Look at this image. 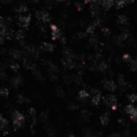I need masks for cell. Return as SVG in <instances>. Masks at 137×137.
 <instances>
[{
  "mask_svg": "<svg viewBox=\"0 0 137 137\" xmlns=\"http://www.w3.org/2000/svg\"><path fill=\"white\" fill-rule=\"evenodd\" d=\"M35 17L44 23L50 22L52 20V18L50 16L49 13H47L46 11H43V10H37L35 12Z\"/></svg>",
  "mask_w": 137,
  "mask_h": 137,
  "instance_id": "obj_1",
  "label": "cell"
},
{
  "mask_svg": "<svg viewBox=\"0 0 137 137\" xmlns=\"http://www.w3.org/2000/svg\"><path fill=\"white\" fill-rule=\"evenodd\" d=\"M31 15H25V16H18V25L22 28H27L31 23Z\"/></svg>",
  "mask_w": 137,
  "mask_h": 137,
  "instance_id": "obj_2",
  "label": "cell"
},
{
  "mask_svg": "<svg viewBox=\"0 0 137 137\" xmlns=\"http://www.w3.org/2000/svg\"><path fill=\"white\" fill-rule=\"evenodd\" d=\"M50 28L52 29V39L53 40H57L60 39V38L63 35H62V31L55 24H50Z\"/></svg>",
  "mask_w": 137,
  "mask_h": 137,
  "instance_id": "obj_3",
  "label": "cell"
},
{
  "mask_svg": "<svg viewBox=\"0 0 137 137\" xmlns=\"http://www.w3.org/2000/svg\"><path fill=\"white\" fill-rule=\"evenodd\" d=\"M24 121V116L19 111H15L13 114V123L16 128L22 126Z\"/></svg>",
  "mask_w": 137,
  "mask_h": 137,
  "instance_id": "obj_4",
  "label": "cell"
},
{
  "mask_svg": "<svg viewBox=\"0 0 137 137\" xmlns=\"http://www.w3.org/2000/svg\"><path fill=\"white\" fill-rule=\"evenodd\" d=\"M99 3L106 11L109 10L115 3V0H99Z\"/></svg>",
  "mask_w": 137,
  "mask_h": 137,
  "instance_id": "obj_5",
  "label": "cell"
},
{
  "mask_svg": "<svg viewBox=\"0 0 137 137\" xmlns=\"http://www.w3.org/2000/svg\"><path fill=\"white\" fill-rule=\"evenodd\" d=\"M126 110L128 114L132 119L137 120V108L135 107H134L133 105H128Z\"/></svg>",
  "mask_w": 137,
  "mask_h": 137,
  "instance_id": "obj_6",
  "label": "cell"
},
{
  "mask_svg": "<svg viewBox=\"0 0 137 137\" xmlns=\"http://www.w3.org/2000/svg\"><path fill=\"white\" fill-rule=\"evenodd\" d=\"M90 12H91V15L92 17H96L99 15V7L98 5L97 2L95 3H92L91 6H90Z\"/></svg>",
  "mask_w": 137,
  "mask_h": 137,
  "instance_id": "obj_7",
  "label": "cell"
},
{
  "mask_svg": "<svg viewBox=\"0 0 137 137\" xmlns=\"http://www.w3.org/2000/svg\"><path fill=\"white\" fill-rule=\"evenodd\" d=\"M106 103L112 109L116 108V98L113 95H109L106 99Z\"/></svg>",
  "mask_w": 137,
  "mask_h": 137,
  "instance_id": "obj_8",
  "label": "cell"
},
{
  "mask_svg": "<svg viewBox=\"0 0 137 137\" xmlns=\"http://www.w3.org/2000/svg\"><path fill=\"white\" fill-rule=\"evenodd\" d=\"M15 38L16 39L21 43H24V38H25V34H24V31L22 30H19L16 34H15Z\"/></svg>",
  "mask_w": 137,
  "mask_h": 137,
  "instance_id": "obj_9",
  "label": "cell"
},
{
  "mask_svg": "<svg viewBox=\"0 0 137 137\" xmlns=\"http://www.w3.org/2000/svg\"><path fill=\"white\" fill-rule=\"evenodd\" d=\"M119 24L121 25H128V19L126 15H120L118 16V20H117Z\"/></svg>",
  "mask_w": 137,
  "mask_h": 137,
  "instance_id": "obj_10",
  "label": "cell"
},
{
  "mask_svg": "<svg viewBox=\"0 0 137 137\" xmlns=\"http://www.w3.org/2000/svg\"><path fill=\"white\" fill-rule=\"evenodd\" d=\"M42 48L47 52H53L54 51V45L50 43H43L42 45Z\"/></svg>",
  "mask_w": 137,
  "mask_h": 137,
  "instance_id": "obj_11",
  "label": "cell"
},
{
  "mask_svg": "<svg viewBox=\"0 0 137 137\" xmlns=\"http://www.w3.org/2000/svg\"><path fill=\"white\" fill-rule=\"evenodd\" d=\"M104 85H105V88L107 89H108L109 91H114L116 89V85H115V83H114L113 81L107 80V81L105 82V84Z\"/></svg>",
  "mask_w": 137,
  "mask_h": 137,
  "instance_id": "obj_12",
  "label": "cell"
},
{
  "mask_svg": "<svg viewBox=\"0 0 137 137\" xmlns=\"http://www.w3.org/2000/svg\"><path fill=\"white\" fill-rule=\"evenodd\" d=\"M15 11L17 13H25V12L28 11V7L26 5H21L15 9Z\"/></svg>",
  "mask_w": 137,
  "mask_h": 137,
  "instance_id": "obj_13",
  "label": "cell"
},
{
  "mask_svg": "<svg viewBox=\"0 0 137 137\" xmlns=\"http://www.w3.org/2000/svg\"><path fill=\"white\" fill-rule=\"evenodd\" d=\"M100 100H101V95H100V94H99V93H97L96 95H95L93 96L92 101V103H93L95 105H97V104H99Z\"/></svg>",
  "mask_w": 137,
  "mask_h": 137,
  "instance_id": "obj_14",
  "label": "cell"
},
{
  "mask_svg": "<svg viewBox=\"0 0 137 137\" xmlns=\"http://www.w3.org/2000/svg\"><path fill=\"white\" fill-rule=\"evenodd\" d=\"M126 5H128V3L123 1V0H116V6L117 9H120L123 8V7H125Z\"/></svg>",
  "mask_w": 137,
  "mask_h": 137,
  "instance_id": "obj_15",
  "label": "cell"
},
{
  "mask_svg": "<svg viewBox=\"0 0 137 137\" xmlns=\"http://www.w3.org/2000/svg\"><path fill=\"white\" fill-rule=\"evenodd\" d=\"M11 55L15 59H20L21 58V52H19L18 50H12L10 52Z\"/></svg>",
  "mask_w": 137,
  "mask_h": 137,
  "instance_id": "obj_16",
  "label": "cell"
},
{
  "mask_svg": "<svg viewBox=\"0 0 137 137\" xmlns=\"http://www.w3.org/2000/svg\"><path fill=\"white\" fill-rule=\"evenodd\" d=\"M95 30V27L94 26L93 24H92V25H89V26H88V27H87L86 32L88 33V35H93Z\"/></svg>",
  "mask_w": 137,
  "mask_h": 137,
  "instance_id": "obj_17",
  "label": "cell"
},
{
  "mask_svg": "<svg viewBox=\"0 0 137 137\" xmlns=\"http://www.w3.org/2000/svg\"><path fill=\"white\" fill-rule=\"evenodd\" d=\"M119 39L122 41V40H127L128 38H129V33L128 31H123L120 35H119Z\"/></svg>",
  "mask_w": 137,
  "mask_h": 137,
  "instance_id": "obj_18",
  "label": "cell"
},
{
  "mask_svg": "<svg viewBox=\"0 0 137 137\" xmlns=\"http://www.w3.org/2000/svg\"><path fill=\"white\" fill-rule=\"evenodd\" d=\"M101 31H102L103 35H105V36H109L111 35V30L108 27H102L101 28Z\"/></svg>",
  "mask_w": 137,
  "mask_h": 137,
  "instance_id": "obj_19",
  "label": "cell"
},
{
  "mask_svg": "<svg viewBox=\"0 0 137 137\" xmlns=\"http://www.w3.org/2000/svg\"><path fill=\"white\" fill-rule=\"evenodd\" d=\"M100 120H101V123L104 124V125H106V124L108 123V121H109V117L107 116V115H104V116H101V118H100Z\"/></svg>",
  "mask_w": 137,
  "mask_h": 137,
  "instance_id": "obj_20",
  "label": "cell"
},
{
  "mask_svg": "<svg viewBox=\"0 0 137 137\" xmlns=\"http://www.w3.org/2000/svg\"><path fill=\"white\" fill-rule=\"evenodd\" d=\"M122 59H123V60L124 62H126V63H129V62H132V57H131V55H128V54H124V55H123Z\"/></svg>",
  "mask_w": 137,
  "mask_h": 137,
  "instance_id": "obj_21",
  "label": "cell"
},
{
  "mask_svg": "<svg viewBox=\"0 0 137 137\" xmlns=\"http://www.w3.org/2000/svg\"><path fill=\"white\" fill-rule=\"evenodd\" d=\"M90 43L92 45H96L98 43V39H97V36L96 35H92L91 38H90Z\"/></svg>",
  "mask_w": 137,
  "mask_h": 137,
  "instance_id": "obj_22",
  "label": "cell"
},
{
  "mask_svg": "<svg viewBox=\"0 0 137 137\" xmlns=\"http://www.w3.org/2000/svg\"><path fill=\"white\" fill-rule=\"evenodd\" d=\"M79 98L80 99H86L87 97H88V93L86 91H80L79 92Z\"/></svg>",
  "mask_w": 137,
  "mask_h": 137,
  "instance_id": "obj_23",
  "label": "cell"
},
{
  "mask_svg": "<svg viewBox=\"0 0 137 137\" xmlns=\"http://www.w3.org/2000/svg\"><path fill=\"white\" fill-rule=\"evenodd\" d=\"M7 124H8V122L7 119H5L3 117L1 118V129L3 130L6 127H7Z\"/></svg>",
  "mask_w": 137,
  "mask_h": 137,
  "instance_id": "obj_24",
  "label": "cell"
},
{
  "mask_svg": "<svg viewBox=\"0 0 137 137\" xmlns=\"http://www.w3.org/2000/svg\"><path fill=\"white\" fill-rule=\"evenodd\" d=\"M101 22H102L101 19L96 17V18L95 19L94 22H93V25H94L95 27H99V26H100V25H101Z\"/></svg>",
  "mask_w": 137,
  "mask_h": 137,
  "instance_id": "obj_25",
  "label": "cell"
},
{
  "mask_svg": "<svg viewBox=\"0 0 137 137\" xmlns=\"http://www.w3.org/2000/svg\"><path fill=\"white\" fill-rule=\"evenodd\" d=\"M131 69L132 71H137V59L132 60L131 64Z\"/></svg>",
  "mask_w": 137,
  "mask_h": 137,
  "instance_id": "obj_26",
  "label": "cell"
},
{
  "mask_svg": "<svg viewBox=\"0 0 137 137\" xmlns=\"http://www.w3.org/2000/svg\"><path fill=\"white\" fill-rule=\"evenodd\" d=\"M88 35V33H87V32H83V31H79V32L77 34V35H78V37H79V39H85Z\"/></svg>",
  "mask_w": 137,
  "mask_h": 137,
  "instance_id": "obj_27",
  "label": "cell"
},
{
  "mask_svg": "<svg viewBox=\"0 0 137 137\" xmlns=\"http://www.w3.org/2000/svg\"><path fill=\"white\" fill-rule=\"evenodd\" d=\"M99 68L100 69L101 71H104L107 68V64L105 63V62H101L99 65Z\"/></svg>",
  "mask_w": 137,
  "mask_h": 137,
  "instance_id": "obj_28",
  "label": "cell"
},
{
  "mask_svg": "<svg viewBox=\"0 0 137 137\" xmlns=\"http://www.w3.org/2000/svg\"><path fill=\"white\" fill-rule=\"evenodd\" d=\"M75 5H76V9L79 10V11H82L83 10V5L81 3H75Z\"/></svg>",
  "mask_w": 137,
  "mask_h": 137,
  "instance_id": "obj_29",
  "label": "cell"
},
{
  "mask_svg": "<svg viewBox=\"0 0 137 137\" xmlns=\"http://www.w3.org/2000/svg\"><path fill=\"white\" fill-rule=\"evenodd\" d=\"M129 99L132 102H135L137 101V95L136 94H132L131 95H129Z\"/></svg>",
  "mask_w": 137,
  "mask_h": 137,
  "instance_id": "obj_30",
  "label": "cell"
},
{
  "mask_svg": "<svg viewBox=\"0 0 137 137\" xmlns=\"http://www.w3.org/2000/svg\"><path fill=\"white\" fill-rule=\"evenodd\" d=\"M1 95H3V96L7 95H8V90H7V88H3V89L1 90Z\"/></svg>",
  "mask_w": 137,
  "mask_h": 137,
  "instance_id": "obj_31",
  "label": "cell"
},
{
  "mask_svg": "<svg viewBox=\"0 0 137 137\" xmlns=\"http://www.w3.org/2000/svg\"><path fill=\"white\" fill-rule=\"evenodd\" d=\"M19 66L17 64H13L11 65V68L13 69L14 71H17L19 69Z\"/></svg>",
  "mask_w": 137,
  "mask_h": 137,
  "instance_id": "obj_32",
  "label": "cell"
},
{
  "mask_svg": "<svg viewBox=\"0 0 137 137\" xmlns=\"http://www.w3.org/2000/svg\"><path fill=\"white\" fill-rule=\"evenodd\" d=\"M59 41L63 43V44H65L66 43V38H65V36H62L61 38H60V39H59Z\"/></svg>",
  "mask_w": 137,
  "mask_h": 137,
  "instance_id": "obj_33",
  "label": "cell"
},
{
  "mask_svg": "<svg viewBox=\"0 0 137 137\" xmlns=\"http://www.w3.org/2000/svg\"><path fill=\"white\" fill-rule=\"evenodd\" d=\"M85 3H95L97 2V0H83Z\"/></svg>",
  "mask_w": 137,
  "mask_h": 137,
  "instance_id": "obj_34",
  "label": "cell"
},
{
  "mask_svg": "<svg viewBox=\"0 0 137 137\" xmlns=\"http://www.w3.org/2000/svg\"><path fill=\"white\" fill-rule=\"evenodd\" d=\"M1 1L3 3H11L12 0H1Z\"/></svg>",
  "mask_w": 137,
  "mask_h": 137,
  "instance_id": "obj_35",
  "label": "cell"
},
{
  "mask_svg": "<svg viewBox=\"0 0 137 137\" xmlns=\"http://www.w3.org/2000/svg\"><path fill=\"white\" fill-rule=\"evenodd\" d=\"M39 0H30V2L33 3H38Z\"/></svg>",
  "mask_w": 137,
  "mask_h": 137,
  "instance_id": "obj_36",
  "label": "cell"
},
{
  "mask_svg": "<svg viewBox=\"0 0 137 137\" xmlns=\"http://www.w3.org/2000/svg\"><path fill=\"white\" fill-rule=\"evenodd\" d=\"M67 137H75V136H74V135H69Z\"/></svg>",
  "mask_w": 137,
  "mask_h": 137,
  "instance_id": "obj_37",
  "label": "cell"
},
{
  "mask_svg": "<svg viewBox=\"0 0 137 137\" xmlns=\"http://www.w3.org/2000/svg\"><path fill=\"white\" fill-rule=\"evenodd\" d=\"M50 1H58V0H50Z\"/></svg>",
  "mask_w": 137,
  "mask_h": 137,
  "instance_id": "obj_38",
  "label": "cell"
},
{
  "mask_svg": "<svg viewBox=\"0 0 137 137\" xmlns=\"http://www.w3.org/2000/svg\"><path fill=\"white\" fill-rule=\"evenodd\" d=\"M88 137H93V136H88Z\"/></svg>",
  "mask_w": 137,
  "mask_h": 137,
  "instance_id": "obj_39",
  "label": "cell"
}]
</instances>
